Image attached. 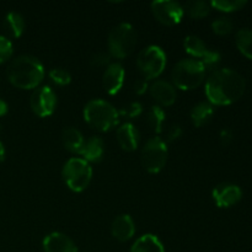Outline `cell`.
I'll use <instances>...</instances> for the list:
<instances>
[{
  "mask_svg": "<svg viewBox=\"0 0 252 252\" xmlns=\"http://www.w3.org/2000/svg\"><path fill=\"white\" fill-rule=\"evenodd\" d=\"M165 117H166V113L162 110L161 106L154 105L148 110L147 117V125L153 132L155 133H161L162 132V126H164Z\"/></svg>",
  "mask_w": 252,
  "mask_h": 252,
  "instance_id": "cell-23",
  "label": "cell"
},
{
  "mask_svg": "<svg viewBox=\"0 0 252 252\" xmlns=\"http://www.w3.org/2000/svg\"><path fill=\"white\" fill-rule=\"evenodd\" d=\"M9 111V105L6 103V101H4L2 98H0V117L5 116Z\"/></svg>",
  "mask_w": 252,
  "mask_h": 252,
  "instance_id": "cell-36",
  "label": "cell"
},
{
  "mask_svg": "<svg viewBox=\"0 0 252 252\" xmlns=\"http://www.w3.org/2000/svg\"><path fill=\"white\" fill-rule=\"evenodd\" d=\"M126 71L120 63H111L106 68L102 76L103 89L108 95H116L120 93L125 83Z\"/></svg>",
  "mask_w": 252,
  "mask_h": 252,
  "instance_id": "cell-12",
  "label": "cell"
},
{
  "mask_svg": "<svg viewBox=\"0 0 252 252\" xmlns=\"http://www.w3.org/2000/svg\"><path fill=\"white\" fill-rule=\"evenodd\" d=\"M245 89L244 76L228 68L213 70L206 81V96L212 105H231L241 98Z\"/></svg>",
  "mask_w": 252,
  "mask_h": 252,
  "instance_id": "cell-1",
  "label": "cell"
},
{
  "mask_svg": "<svg viewBox=\"0 0 252 252\" xmlns=\"http://www.w3.org/2000/svg\"><path fill=\"white\" fill-rule=\"evenodd\" d=\"M14 47L7 37L0 36V64L5 63L12 56Z\"/></svg>",
  "mask_w": 252,
  "mask_h": 252,
  "instance_id": "cell-30",
  "label": "cell"
},
{
  "mask_svg": "<svg viewBox=\"0 0 252 252\" xmlns=\"http://www.w3.org/2000/svg\"><path fill=\"white\" fill-rule=\"evenodd\" d=\"M214 115V107L208 101H202L194 105L191 110V120L196 127L207 125Z\"/></svg>",
  "mask_w": 252,
  "mask_h": 252,
  "instance_id": "cell-20",
  "label": "cell"
},
{
  "mask_svg": "<svg viewBox=\"0 0 252 252\" xmlns=\"http://www.w3.org/2000/svg\"><path fill=\"white\" fill-rule=\"evenodd\" d=\"M246 5V1L244 0H214L211 2V6L214 9L219 10V11L224 12H231L240 10Z\"/></svg>",
  "mask_w": 252,
  "mask_h": 252,
  "instance_id": "cell-26",
  "label": "cell"
},
{
  "mask_svg": "<svg viewBox=\"0 0 252 252\" xmlns=\"http://www.w3.org/2000/svg\"><path fill=\"white\" fill-rule=\"evenodd\" d=\"M84 120L94 129L107 132L118 125L120 113L110 102L95 98L89 101L84 107Z\"/></svg>",
  "mask_w": 252,
  "mask_h": 252,
  "instance_id": "cell-3",
  "label": "cell"
},
{
  "mask_svg": "<svg viewBox=\"0 0 252 252\" xmlns=\"http://www.w3.org/2000/svg\"><path fill=\"white\" fill-rule=\"evenodd\" d=\"M133 89H134L135 94H138V95H143V94L149 89V84H148L147 79L144 78L138 79V80H135L134 85H133Z\"/></svg>",
  "mask_w": 252,
  "mask_h": 252,
  "instance_id": "cell-34",
  "label": "cell"
},
{
  "mask_svg": "<svg viewBox=\"0 0 252 252\" xmlns=\"http://www.w3.org/2000/svg\"><path fill=\"white\" fill-rule=\"evenodd\" d=\"M219 138H220V143L223 145H229L233 140V133L229 129H223L219 134Z\"/></svg>",
  "mask_w": 252,
  "mask_h": 252,
  "instance_id": "cell-35",
  "label": "cell"
},
{
  "mask_svg": "<svg viewBox=\"0 0 252 252\" xmlns=\"http://www.w3.org/2000/svg\"><path fill=\"white\" fill-rule=\"evenodd\" d=\"M142 112H143L142 103L137 102V101L127 103V105H125L120 111H118V113H120V115L126 116V117H128V118L138 117V116H139Z\"/></svg>",
  "mask_w": 252,
  "mask_h": 252,
  "instance_id": "cell-29",
  "label": "cell"
},
{
  "mask_svg": "<svg viewBox=\"0 0 252 252\" xmlns=\"http://www.w3.org/2000/svg\"><path fill=\"white\" fill-rule=\"evenodd\" d=\"M212 196L219 208H228L240 201L243 197V191L236 185L220 184L214 187Z\"/></svg>",
  "mask_w": 252,
  "mask_h": 252,
  "instance_id": "cell-11",
  "label": "cell"
},
{
  "mask_svg": "<svg viewBox=\"0 0 252 252\" xmlns=\"http://www.w3.org/2000/svg\"><path fill=\"white\" fill-rule=\"evenodd\" d=\"M107 44L110 56L116 58H126L134 51L137 46L135 30L127 22L117 25L108 33Z\"/></svg>",
  "mask_w": 252,
  "mask_h": 252,
  "instance_id": "cell-5",
  "label": "cell"
},
{
  "mask_svg": "<svg viewBox=\"0 0 252 252\" xmlns=\"http://www.w3.org/2000/svg\"><path fill=\"white\" fill-rule=\"evenodd\" d=\"M32 111L39 117H48L54 112L57 106V95L49 86H39L34 89L30 97Z\"/></svg>",
  "mask_w": 252,
  "mask_h": 252,
  "instance_id": "cell-9",
  "label": "cell"
},
{
  "mask_svg": "<svg viewBox=\"0 0 252 252\" xmlns=\"http://www.w3.org/2000/svg\"><path fill=\"white\" fill-rule=\"evenodd\" d=\"M62 142H63V145L69 152L80 154L85 139H84L80 130L74 127H68L62 132Z\"/></svg>",
  "mask_w": 252,
  "mask_h": 252,
  "instance_id": "cell-19",
  "label": "cell"
},
{
  "mask_svg": "<svg viewBox=\"0 0 252 252\" xmlns=\"http://www.w3.org/2000/svg\"><path fill=\"white\" fill-rule=\"evenodd\" d=\"M184 46L187 53L193 57V59H196V61H202L209 52L207 44L199 37L194 36V34H189V36L185 38Z\"/></svg>",
  "mask_w": 252,
  "mask_h": 252,
  "instance_id": "cell-22",
  "label": "cell"
},
{
  "mask_svg": "<svg viewBox=\"0 0 252 252\" xmlns=\"http://www.w3.org/2000/svg\"><path fill=\"white\" fill-rule=\"evenodd\" d=\"M150 7L155 19L166 26L180 24L185 14L184 6L171 0H157L152 2Z\"/></svg>",
  "mask_w": 252,
  "mask_h": 252,
  "instance_id": "cell-10",
  "label": "cell"
},
{
  "mask_svg": "<svg viewBox=\"0 0 252 252\" xmlns=\"http://www.w3.org/2000/svg\"><path fill=\"white\" fill-rule=\"evenodd\" d=\"M62 177L69 189L73 192H81L88 189L93 177V169L90 164L81 158H71L64 164L62 169Z\"/></svg>",
  "mask_w": 252,
  "mask_h": 252,
  "instance_id": "cell-6",
  "label": "cell"
},
{
  "mask_svg": "<svg viewBox=\"0 0 252 252\" xmlns=\"http://www.w3.org/2000/svg\"><path fill=\"white\" fill-rule=\"evenodd\" d=\"M167 145L160 137L150 138L142 149V162L144 169L150 174H158L166 165Z\"/></svg>",
  "mask_w": 252,
  "mask_h": 252,
  "instance_id": "cell-8",
  "label": "cell"
},
{
  "mask_svg": "<svg viewBox=\"0 0 252 252\" xmlns=\"http://www.w3.org/2000/svg\"><path fill=\"white\" fill-rule=\"evenodd\" d=\"M137 65L143 78H158L166 66V54L159 46H148L139 52Z\"/></svg>",
  "mask_w": 252,
  "mask_h": 252,
  "instance_id": "cell-7",
  "label": "cell"
},
{
  "mask_svg": "<svg viewBox=\"0 0 252 252\" xmlns=\"http://www.w3.org/2000/svg\"><path fill=\"white\" fill-rule=\"evenodd\" d=\"M42 246L44 252H78L74 241L68 235L59 231H53L46 235Z\"/></svg>",
  "mask_w": 252,
  "mask_h": 252,
  "instance_id": "cell-13",
  "label": "cell"
},
{
  "mask_svg": "<svg viewBox=\"0 0 252 252\" xmlns=\"http://www.w3.org/2000/svg\"><path fill=\"white\" fill-rule=\"evenodd\" d=\"M2 27L7 36L12 37V38H19L25 31V20L19 12L10 11L5 16Z\"/></svg>",
  "mask_w": 252,
  "mask_h": 252,
  "instance_id": "cell-21",
  "label": "cell"
},
{
  "mask_svg": "<svg viewBox=\"0 0 252 252\" xmlns=\"http://www.w3.org/2000/svg\"><path fill=\"white\" fill-rule=\"evenodd\" d=\"M182 134V128L181 126L175 123V125H171L170 127H167L166 132H165V140L166 142H174L177 138L181 137Z\"/></svg>",
  "mask_w": 252,
  "mask_h": 252,
  "instance_id": "cell-33",
  "label": "cell"
},
{
  "mask_svg": "<svg viewBox=\"0 0 252 252\" xmlns=\"http://www.w3.org/2000/svg\"><path fill=\"white\" fill-rule=\"evenodd\" d=\"M130 252H165V248L158 236L145 234L135 240L130 248Z\"/></svg>",
  "mask_w": 252,
  "mask_h": 252,
  "instance_id": "cell-18",
  "label": "cell"
},
{
  "mask_svg": "<svg viewBox=\"0 0 252 252\" xmlns=\"http://www.w3.org/2000/svg\"><path fill=\"white\" fill-rule=\"evenodd\" d=\"M105 153V143L101 137H91L85 140L80 155L88 162H97L102 159Z\"/></svg>",
  "mask_w": 252,
  "mask_h": 252,
  "instance_id": "cell-17",
  "label": "cell"
},
{
  "mask_svg": "<svg viewBox=\"0 0 252 252\" xmlns=\"http://www.w3.org/2000/svg\"><path fill=\"white\" fill-rule=\"evenodd\" d=\"M149 91L154 100L161 106H171L176 101L177 95L174 85L165 80H155L149 85Z\"/></svg>",
  "mask_w": 252,
  "mask_h": 252,
  "instance_id": "cell-14",
  "label": "cell"
},
{
  "mask_svg": "<svg viewBox=\"0 0 252 252\" xmlns=\"http://www.w3.org/2000/svg\"><path fill=\"white\" fill-rule=\"evenodd\" d=\"M4 159H5V148H4V144L1 143V140H0V162H1Z\"/></svg>",
  "mask_w": 252,
  "mask_h": 252,
  "instance_id": "cell-37",
  "label": "cell"
},
{
  "mask_svg": "<svg viewBox=\"0 0 252 252\" xmlns=\"http://www.w3.org/2000/svg\"><path fill=\"white\" fill-rule=\"evenodd\" d=\"M111 233L113 238L117 239L121 243L128 241L133 238L135 233V225L133 219L128 214H121L113 219L111 224Z\"/></svg>",
  "mask_w": 252,
  "mask_h": 252,
  "instance_id": "cell-15",
  "label": "cell"
},
{
  "mask_svg": "<svg viewBox=\"0 0 252 252\" xmlns=\"http://www.w3.org/2000/svg\"><path fill=\"white\" fill-rule=\"evenodd\" d=\"M6 74L12 85L27 90L38 88L39 83L44 78V68L38 58L22 54L12 59L7 66Z\"/></svg>",
  "mask_w": 252,
  "mask_h": 252,
  "instance_id": "cell-2",
  "label": "cell"
},
{
  "mask_svg": "<svg viewBox=\"0 0 252 252\" xmlns=\"http://www.w3.org/2000/svg\"><path fill=\"white\" fill-rule=\"evenodd\" d=\"M83 252H90V251H83Z\"/></svg>",
  "mask_w": 252,
  "mask_h": 252,
  "instance_id": "cell-38",
  "label": "cell"
},
{
  "mask_svg": "<svg viewBox=\"0 0 252 252\" xmlns=\"http://www.w3.org/2000/svg\"><path fill=\"white\" fill-rule=\"evenodd\" d=\"M211 4L203 0H191L187 1L184 6V12H187L193 19H202L208 16L211 12Z\"/></svg>",
  "mask_w": 252,
  "mask_h": 252,
  "instance_id": "cell-25",
  "label": "cell"
},
{
  "mask_svg": "<svg viewBox=\"0 0 252 252\" xmlns=\"http://www.w3.org/2000/svg\"><path fill=\"white\" fill-rule=\"evenodd\" d=\"M207 71L201 62L186 58L175 64L171 76L176 88L181 90H193L203 83Z\"/></svg>",
  "mask_w": 252,
  "mask_h": 252,
  "instance_id": "cell-4",
  "label": "cell"
},
{
  "mask_svg": "<svg viewBox=\"0 0 252 252\" xmlns=\"http://www.w3.org/2000/svg\"><path fill=\"white\" fill-rule=\"evenodd\" d=\"M199 62L203 64L206 71L213 70V69L217 68V65L219 64V62H220V54H219L218 52L209 49V52L206 54V57H204V58Z\"/></svg>",
  "mask_w": 252,
  "mask_h": 252,
  "instance_id": "cell-31",
  "label": "cell"
},
{
  "mask_svg": "<svg viewBox=\"0 0 252 252\" xmlns=\"http://www.w3.org/2000/svg\"><path fill=\"white\" fill-rule=\"evenodd\" d=\"M49 78L54 84L59 86H65L70 84L71 75L66 69L63 68H53L49 71Z\"/></svg>",
  "mask_w": 252,
  "mask_h": 252,
  "instance_id": "cell-28",
  "label": "cell"
},
{
  "mask_svg": "<svg viewBox=\"0 0 252 252\" xmlns=\"http://www.w3.org/2000/svg\"><path fill=\"white\" fill-rule=\"evenodd\" d=\"M212 29H213L214 33L225 36L233 31L234 24L229 17H218L212 22Z\"/></svg>",
  "mask_w": 252,
  "mask_h": 252,
  "instance_id": "cell-27",
  "label": "cell"
},
{
  "mask_svg": "<svg viewBox=\"0 0 252 252\" xmlns=\"http://www.w3.org/2000/svg\"><path fill=\"white\" fill-rule=\"evenodd\" d=\"M235 43L239 51H240L246 58L252 59V30H239L235 34Z\"/></svg>",
  "mask_w": 252,
  "mask_h": 252,
  "instance_id": "cell-24",
  "label": "cell"
},
{
  "mask_svg": "<svg viewBox=\"0 0 252 252\" xmlns=\"http://www.w3.org/2000/svg\"><path fill=\"white\" fill-rule=\"evenodd\" d=\"M111 56L105 52H98V53L94 54L90 59V64L94 68H102V66L110 65Z\"/></svg>",
  "mask_w": 252,
  "mask_h": 252,
  "instance_id": "cell-32",
  "label": "cell"
},
{
  "mask_svg": "<svg viewBox=\"0 0 252 252\" xmlns=\"http://www.w3.org/2000/svg\"><path fill=\"white\" fill-rule=\"evenodd\" d=\"M118 144L126 152H133L139 144V132L132 123H123L116 132Z\"/></svg>",
  "mask_w": 252,
  "mask_h": 252,
  "instance_id": "cell-16",
  "label": "cell"
}]
</instances>
